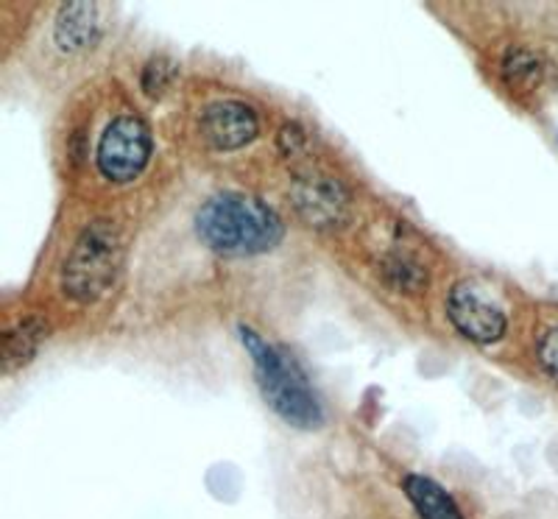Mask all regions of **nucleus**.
Returning a JSON list of instances; mask_svg holds the SVG:
<instances>
[{"label":"nucleus","instance_id":"6","mask_svg":"<svg viewBox=\"0 0 558 519\" xmlns=\"http://www.w3.org/2000/svg\"><path fill=\"white\" fill-rule=\"evenodd\" d=\"M293 202L313 227H341L349 216V193L330 173H307L293 184Z\"/></svg>","mask_w":558,"mask_h":519},{"label":"nucleus","instance_id":"15","mask_svg":"<svg viewBox=\"0 0 558 519\" xmlns=\"http://www.w3.org/2000/svg\"><path fill=\"white\" fill-rule=\"evenodd\" d=\"M302 146H305V132H302L296 123H288V126L279 132V148L286 154H296Z\"/></svg>","mask_w":558,"mask_h":519},{"label":"nucleus","instance_id":"4","mask_svg":"<svg viewBox=\"0 0 558 519\" xmlns=\"http://www.w3.org/2000/svg\"><path fill=\"white\" fill-rule=\"evenodd\" d=\"M151 159V132L140 118H114L98 143V168L112 182H132Z\"/></svg>","mask_w":558,"mask_h":519},{"label":"nucleus","instance_id":"7","mask_svg":"<svg viewBox=\"0 0 558 519\" xmlns=\"http://www.w3.org/2000/svg\"><path fill=\"white\" fill-rule=\"evenodd\" d=\"M202 134L218 152H232L252 143L257 134V114L241 101H218L204 109Z\"/></svg>","mask_w":558,"mask_h":519},{"label":"nucleus","instance_id":"8","mask_svg":"<svg viewBox=\"0 0 558 519\" xmlns=\"http://www.w3.org/2000/svg\"><path fill=\"white\" fill-rule=\"evenodd\" d=\"M98 7L93 3H70L57 20V43L64 51H78L98 39Z\"/></svg>","mask_w":558,"mask_h":519},{"label":"nucleus","instance_id":"1","mask_svg":"<svg viewBox=\"0 0 558 519\" xmlns=\"http://www.w3.org/2000/svg\"><path fill=\"white\" fill-rule=\"evenodd\" d=\"M198 238L213 252L232 254H260L282 241V221L260 198L241 196V193H221L213 196L196 216Z\"/></svg>","mask_w":558,"mask_h":519},{"label":"nucleus","instance_id":"14","mask_svg":"<svg viewBox=\"0 0 558 519\" xmlns=\"http://www.w3.org/2000/svg\"><path fill=\"white\" fill-rule=\"evenodd\" d=\"M539 363L553 381H558V327L545 333V338L539 341Z\"/></svg>","mask_w":558,"mask_h":519},{"label":"nucleus","instance_id":"13","mask_svg":"<svg viewBox=\"0 0 558 519\" xmlns=\"http://www.w3.org/2000/svg\"><path fill=\"white\" fill-rule=\"evenodd\" d=\"M173 76H177V68H173V62H168V59H151V62L146 64V70H143V89H146V96L151 98H159L162 93H166L168 87H171Z\"/></svg>","mask_w":558,"mask_h":519},{"label":"nucleus","instance_id":"11","mask_svg":"<svg viewBox=\"0 0 558 519\" xmlns=\"http://www.w3.org/2000/svg\"><path fill=\"white\" fill-rule=\"evenodd\" d=\"M502 76L511 89H531L539 84L542 64L533 53L514 48V51H508L506 62H502Z\"/></svg>","mask_w":558,"mask_h":519},{"label":"nucleus","instance_id":"3","mask_svg":"<svg viewBox=\"0 0 558 519\" xmlns=\"http://www.w3.org/2000/svg\"><path fill=\"white\" fill-rule=\"evenodd\" d=\"M123 246L118 227L109 221L89 224L64 263L62 286L64 293L76 302H96L114 282L121 268Z\"/></svg>","mask_w":558,"mask_h":519},{"label":"nucleus","instance_id":"5","mask_svg":"<svg viewBox=\"0 0 558 519\" xmlns=\"http://www.w3.org/2000/svg\"><path fill=\"white\" fill-rule=\"evenodd\" d=\"M447 316L461 336L477 343H495L506 333V316L495 302H488L472 282H458L447 299Z\"/></svg>","mask_w":558,"mask_h":519},{"label":"nucleus","instance_id":"12","mask_svg":"<svg viewBox=\"0 0 558 519\" xmlns=\"http://www.w3.org/2000/svg\"><path fill=\"white\" fill-rule=\"evenodd\" d=\"M386 277L397 291H418L427 286L425 268L418 266L416 260H408L405 254L386 260Z\"/></svg>","mask_w":558,"mask_h":519},{"label":"nucleus","instance_id":"2","mask_svg":"<svg viewBox=\"0 0 558 519\" xmlns=\"http://www.w3.org/2000/svg\"><path fill=\"white\" fill-rule=\"evenodd\" d=\"M241 338L246 352L252 355L254 369H257V383H260L268 406L293 427H305V431L318 427L324 422L322 402L313 394L299 363L263 341L252 327H241Z\"/></svg>","mask_w":558,"mask_h":519},{"label":"nucleus","instance_id":"9","mask_svg":"<svg viewBox=\"0 0 558 519\" xmlns=\"http://www.w3.org/2000/svg\"><path fill=\"white\" fill-rule=\"evenodd\" d=\"M408 500L416 508L418 519H463L458 511L456 500L436 481L425 475H408L405 478Z\"/></svg>","mask_w":558,"mask_h":519},{"label":"nucleus","instance_id":"10","mask_svg":"<svg viewBox=\"0 0 558 519\" xmlns=\"http://www.w3.org/2000/svg\"><path fill=\"white\" fill-rule=\"evenodd\" d=\"M48 336L43 322L37 318H28V322H20L17 327H12L3 336V369L12 372V369L23 366L34 358V352L39 349V341Z\"/></svg>","mask_w":558,"mask_h":519}]
</instances>
